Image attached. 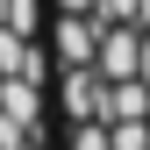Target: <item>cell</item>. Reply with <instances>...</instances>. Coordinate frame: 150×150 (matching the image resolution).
<instances>
[{
    "instance_id": "6da1fadb",
    "label": "cell",
    "mask_w": 150,
    "mask_h": 150,
    "mask_svg": "<svg viewBox=\"0 0 150 150\" xmlns=\"http://www.w3.org/2000/svg\"><path fill=\"white\" fill-rule=\"evenodd\" d=\"M36 29L43 0H0V93H22L36 79Z\"/></svg>"
}]
</instances>
